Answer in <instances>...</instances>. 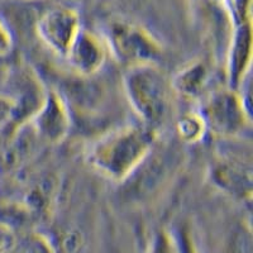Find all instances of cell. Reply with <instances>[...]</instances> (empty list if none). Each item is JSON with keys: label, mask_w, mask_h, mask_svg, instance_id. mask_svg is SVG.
Listing matches in <instances>:
<instances>
[{"label": "cell", "mask_w": 253, "mask_h": 253, "mask_svg": "<svg viewBox=\"0 0 253 253\" xmlns=\"http://www.w3.org/2000/svg\"><path fill=\"white\" fill-rule=\"evenodd\" d=\"M158 139L160 133L144 124H126L92 141L85 160L101 176L122 184L138 169Z\"/></svg>", "instance_id": "cell-1"}, {"label": "cell", "mask_w": 253, "mask_h": 253, "mask_svg": "<svg viewBox=\"0 0 253 253\" xmlns=\"http://www.w3.org/2000/svg\"><path fill=\"white\" fill-rule=\"evenodd\" d=\"M124 96L139 123L161 133L170 122L176 95L171 78L160 65H142L126 69Z\"/></svg>", "instance_id": "cell-2"}, {"label": "cell", "mask_w": 253, "mask_h": 253, "mask_svg": "<svg viewBox=\"0 0 253 253\" xmlns=\"http://www.w3.org/2000/svg\"><path fill=\"white\" fill-rule=\"evenodd\" d=\"M196 109L202 114L208 133L223 139H236L251 129L250 101L241 90L216 87L200 100Z\"/></svg>", "instance_id": "cell-3"}, {"label": "cell", "mask_w": 253, "mask_h": 253, "mask_svg": "<svg viewBox=\"0 0 253 253\" xmlns=\"http://www.w3.org/2000/svg\"><path fill=\"white\" fill-rule=\"evenodd\" d=\"M103 40L109 55L126 69L142 65H160L165 51L161 42L142 26L129 20H112Z\"/></svg>", "instance_id": "cell-4"}, {"label": "cell", "mask_w": 253, "mask_h": 253, "mask_svg": "<svg viewBox=\"0 0 253 253\" xmlns=\"http://www.w3.org/2000/svg\"><path fill=\"white\" fill-rule=\"evenodd\" d=\"M182 152L172 143L160 139L138 169L121 185H126L123 195L132 202H144L162 189L181 165Z\"/></svg>", "instance_id": "cell-5"}, {"label": "cell", "mask_w": 253, "mask_h": 253, "mask_svg": "<svg viewBox=\"0 0 253 253\" xmlns=\"http://www.w3.org/2000/svg\"><path fill=\"white\" fill-rule=\"evenodd\" d=\"M28 124L42 143L58 144L65 141L71 129L72 118L62 94L55 89H46Z\"/></svg>", "instance_id": "cell-6"}, {"label": "cell", "mask_w": 253, "mask_h": 253, "mask_svg": "<svg viewBox=\"0 0 253 253\" xmlns=\"http://www.w3.org/2000/svg\"><path fill=\"white\" fill-rule=\"evenodd\" d=\"M81 28L78 12L66 6L49 9L36 23V32L41 42L53 55L62 58H65Z\"/></svg>", "instance_id": "cell-7"}, {"label": "cell", "mask_w": 253, "mask_h": 253, "mask_svg": "<svg viewBox=\"0 0 253 253\" xmlns=\"http://www.w3.org/2000/svg\"><path fill=\"white\" fill-rule=\"evenodd\" d=\"M208 177L214 187L237 202L251 204L252 166L238 156L221 155L209 166Z\"/></svg>", "instance_id": "cell-8"}, {"label": "cell", "mask_w": 253, "mask_h": 253, "mask_svg": "<svg viewBox=\"0 0 253 253\" xmlns=\"http://www.w3.org/2000/svg\"><path fill=\"white\" fill-rule=\"evenodd\" d=\"M108 56L109 52L103 37L81 28L65 60L74 74L87 79L98 75L104 69Z\"/></svg>", "instance_id": "cell-9"}, {"label": "cell", "mask_w": 253, "mask_h": 253, "mask_svg": "<svg viewBox=\"0 0 253 253\" xmlns=\"http://www.w3.org/2000/svg\"><path fill=\"white\" fill-rule=\"evenodd\" d=\"M252 62V32L251 23L234 27L225 61L227 86L241 90L250 76Z\"/></svg>", "instance_id": "cell-10"}, {"label": "cell", "mask_w": 253, "mask_h": 253, "mask_svg": "<svg viewBox=\"0 0 253 253\" xmlns=\"http://www.w3.org/2000/svg\"><path fill=\"white\" fill-rule=\"evenodd\" d=\"M176 96L187 100H202L208 94L211 70L204 60H194L170 76Z\"/></svg>", "instance_id": "cell-11"}, {"label": "cell", "mask_w": 253, "mask_h": 253, "mask_svg": "<svg viewBox=\"0 0 253 253\" xmlns=\"http://www.w3.org/2000/svg\"><path fill=\"white\" fill-rule=\"evenodd\" d=\"M175 133L182 144H196L207 137L208 128L198 109L184 113L176 119Z\"/></svg>", "instance_id": "cell-12"}, {"label": "cell", "mask_w": 253, "mask_h": 253, "mask_svg": "<svg viewBox=\"0 0 253 253\" xmlns=\"http://www.w3.org/2000/svg\"><path fill=\"white\" fill-rule=\"evenodd\" d=\"M6 253H58L53 242L37 230H24L15 236L12 247Z\"/></svg>", "instance_id": "cell-13"}, {"label": "cell", "mask_w": 253, "mask_h": 253, "mask_svg": "<svg viewBox=\"0 0 253 253\" xmlns=\"http://www.w3.org/2000/svg\"><path fill=\"white\" fill-rule=\"evenodd\" d=\"M22 124L14 99L6 94H0V134L10 137Z\"/></svg>", "instance_id": "cell-14"}, {"label": "cell", "mask_w": 253, "mask_h": 253, "mask_svg": "<svg viewBox=\"0 0 253 253\" xmlns=\"http://www.w3.org/2000/svg\"><path fill=\"white\" fill-rule=\"evenodd\" d=\"M143 253H178L173 232L169 229L155 232Z\"/></svg>", "instance_id": "cell-15"}, {"label": "cell", "mask_w": 253, "mask_h": 253, "mask_svg": "<svg viewBox=\"0 0 253 253\" xmlns=\"http://www.w3.org/2000/svg\"><path fill=\"white\" fill-rule=\"evenodd\" d=\"M173 234H175L176 243H177L178 253H202L189 228H178L177 230L173 232Z\"/></svg>", "instance_id": "cell-16"}, {"label": "cell", "mask_w": 253, "mask_h": 253, "mask_svg": "<svg viewBox=\"0 0 253 253\" xmlns=\"http://www.w3.org/2000/svg\"><path fill=\"white\" fill-rule=\"evenodd\" d=\"M13 37L9 31L8 26L4 23V20L0 18V57L8 55L12 51Z\"/></svg>", "instance_id": "cell-17"}]
</instances>
